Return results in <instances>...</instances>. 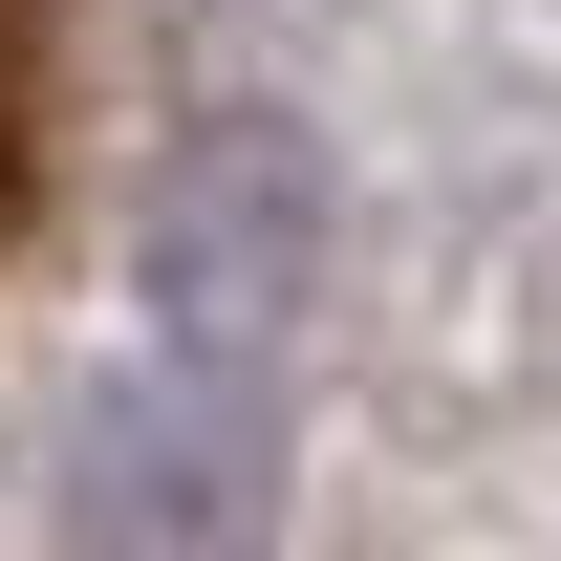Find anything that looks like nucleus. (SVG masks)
I'll list each match as a JSON object with an SVG mask.
<instances>
[{"mask_svg":"<svg viewBox=\"0 0 561 561\" xmlns=\"http://www.w3.org/2000/svg\"><path fill=\"white\" fill-rule=\"evenodd\" d=\"M87 22H108V0H0V280L44 260V216H66V151H87Z\"/></svg>","mask_w":561,"mask_h":561,"instance_id":"f257e3e1","label":"nucleus"}]
</instances>
